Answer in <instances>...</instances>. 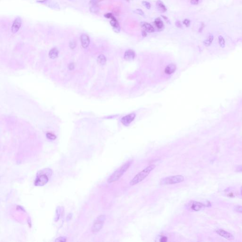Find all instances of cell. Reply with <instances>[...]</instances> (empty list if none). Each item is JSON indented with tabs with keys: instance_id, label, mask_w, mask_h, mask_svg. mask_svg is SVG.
I'll list each match as a JSON object with an SVG mask.
<instances>
[{
	"instance_id": "1",
	"label": "cell",
	"mask_w": 242,
	"mask_h": 242,
	"mask_svg": "<svg viewBox=\"0 0 242 242\" xmlns=\"http://www.w3.org/2000/svg\"><path fill=\"white\" fill-rule=\"evenodd\" d=\"M134 160L132 159L129 160L125 164H124L123 165H122L119 168H118L109 177L107 180V183H111L118 180L131 166V165L132 164Z\"/></svg>"
},
{
	"instance_id": "2",
	"label": "cell",
	"mask_w": 242,
	"mask_h": 242,
	"mask_svg": "<svg viewBox=\"0 0 242 242\" xmlns=\"http://www.w3.org/2000/svg\"><path fill=\"white\" fill-rule=\"evenodd\" d=\"M155 168L156 165L154 164L147 166L146 168L144 169L143 170L141 171L134 177V178L131 181L130 185L131 186H133L140 183L141 181L143 180L144 179H145L149 175L151 172Z\"/></svg>"
},
{
	"instance_id": "3",
	"label": "cell",
	"mask_w": 242,
	"mask_h": 242,
	"mask_svg": "<svg viewBox=\"0 0 242 242\" xmlns=\"http://www.w3.org/2000/svg\"><path fill=\"white\" fill-rule=\"evenodd\" d=\"M45 170H41L39 172H38L37 174V177L35 181V185L37 186H43L45 185H46L48 181H49V178L47 175V174H52L51 172L52 171L51 169L48 168L47 172L45 173Z\"/></svg>"
},
{
	"instance_id": "4",
	"label": "cell",
	"mask_w": 242,
	"mask_h": 242,
	"mask_svg": "<svg viewBox=\"0 0 242 242\" xmlns=\"http://www.w3.org/2000/svg\"><path fill=\"white\" fill-rule=\"evenodd\" d=\"M184 181L185 178L182 175H173L162 179L159 184L161 185H170L181 183Z\"/></svg>"
},
{
	"instance_id": "5",
	"label": "cell",
	"mask_w": 242,
	"mask_h": 242,
	"mask_svg": "<svg viewBox=\"0 0 242 242\" xmlns=\"http://www.w3.org/2000/svg\"><path fill=\"white\" fill-rule=\"evenodd\" d=\"M106 217L104 215L99 216L95 220L92 227V232L93 233H96L101 229L104 224Z\"/></svg>"
},
{
	"instance_id": "6",
	"label": "cell",
	"mask_w": 242,
	"mask_h": 242,
	"mask_svg": "<svg viewBox=\"0 0 242 242\" xmlns=\"http://www.w3.org/2000/svg\"><path fill=\"white\" fill-rule=\"evenodd\" d=\"M216 231L218 235H220V236L222 237L225 238L226 239L228 240H233L235 238L234 235L230 233L229 232H227L225 230L219 229L217 230Z\"/></svg>"
},
{
	"instance_id": "7",
	"label": "cell",
	"mask_w": 242,
	"mask_h": 242,
	"mask_svg": "<svg viewBox=\"0 0 242 242\" xmlns=\"http://www.w3.org/2000/svg\"><path fill=\"white\" fill-rule=\"evenodd\" d=\"M189 208L192 210L195 211H198L202 210L203 208L206 207L205 204L198 201H193L189 204Z\"/></svg>"
},
{
	"instance_id": "8",
	"label": "cell",
	"mask_w": 242,
	"mask_h": 242,
	"mask_svg": "<svg viewBox=\"0 0 242 242\" xmlns=\"http://www.w3.org/2000/svg\"><path fill=\"white\" fill-rule=\"evenodd\" d=\"M22 24V20L20 17L16 18L13 22L11 27V31L13 33H16L20 30Z\"/></svg>"
},
{
	"instance_id": "9",
	"label": "cell",
	"mask_w": 242,
	"mask_h": 242,
	"mask_svg": "<svg viewBox=\"0 0 242 242\" xmlns=\"http://www.w3.org/2000/svg\"><path fill=\"white\" fill-rule=\"evenodd\" d=\"M135 114H129L128 115L124 116V117H123L122 119L121 122L124 125L127 126L134 121V119L135 118Z\"/></svg>"
},
{
	"instance_id": "10",
	"label": "cell",
	"mask_w": 242,
	"mask_h": 242,
	"mask_svg": "<svg viewBox=\"0 0 242 242\" xmlns=\"http://www.w3.org/2000/svg\"><path fill=\"white\" fill-rule=\"evenodd\" d=\"M80 41L82 47L86 48L89 47L90 43L89 37L88 35L83 34L80 36Z\"/></svg>"
},
{
	"instance_id": "11",
	"label": "cell",
	"mask_w": 242,
	"mask_h": 242,
	"mask_svg": "<svg viewBox=\"0 0 242 242\" xmlns=\"http://www.w3.org/2000/svg\"><path fill=\"white\" fill-rule=\"evenodd\" d=\"M141 27L148 33H153L155 31L154 27L152 25L146 22H141L140 24Z\"/></svg>"
},
{
	"instance_id": "12",
	"label": "cell",
	"mask_w": 242,
	"mask_h": 242,
	"mask_svg": "<svg viewBox=\"0 0 242 242\" xmlns=\"http://www.w3.org/2000/svg\"><path fill=\"white\" fill-rule=\"evenodd\" d=\"M110 24L113 27V30L114 32L117 33H118L120 32V27L119 24L118 22L116 20L115 18L114 17L112 19L110 22Z\"/></svg>"
},
{
	"instance_id": "13",
	"label": "cell",
	"mask_w": 242,
	"mask_h": 242,
	"mask_svg": "<svg viewBox=\"0 0 242 242\" xmlns=\"http://www.w3.org/2000/svg\"><path fill=\"white\" fill-rule=\"evenodd\" d=\"M156 7L158 11L161 13H164L167 10L166 6L161 0H158L156 2Z\"/></svg>"
},
{
	"instance_id": "14",
	"label": "cell",
	"mask_w": 242,
	"mask_h": 242,
	"mask_svg": "<svg viewBox=\"0 0 242 242\" xmlns=\"http://www.w3.org/2000/svg\"><path fill=\"white\" fill-rule=\"evenodd\" d=\"M135 52L132 50L129 49L126 51L124 55V58L126 60L130 61V60L134 59L135 58Z\"/></svg>"
},
{
	"instance_id": "15",
	"label": "cell",
	"mask_w": 242,
	"mask_h": 242,
	"mask_svg": "<svg viewBox=\"0 0 242 242\" xmlns=\"http://www.w3.org/2000/svg\"><path fill=\"white\" fill-rule=\"evenodd\" d=\"M154 24H155L156 27L159 30H162L164 28V23L162 21V20H161L160 18H159L156 19L155 20V21H154Z\"/></svg>"
},
{
	"instance_id": "16",
	"label": "cell",
	"mask_w": 242,
	"mask_h": 242,
	"mask_svg": "<svg viewBox=\"0 0 242 242\" xmlns=\"http://www.w3.org/2000/svg\"><path fill=\"white\" fill-rule=\"evenodd\" d=\"M176 66L175 64H170L168 65L165 69V72L167 74H171L175 72L176 70Z\"/></svg>"
},
{
	"instance_id": "17",
	"label": "cell",
	"mask_w": 242,
	"mask_h": 242,
	"mask_svg": "<svg viewBox=\"0 0 242 242\" xmlns=\"http://www.w3.org/2000/svg\"><path fill=\"white\" fill-rule=\"evenodd\" d=\"M59 51L56 48H54L50 51L49 56L51 59H54L58 56Z\"/></svg>"
},
{
	"instance_id": "18",
	"label": "cell",
	"mask_w": 242,
	"mask_h": 242,
	"mask_svg": "<svg viewBox=\"0 0 242 242\" xmlns=\"http://www.w3.org/2000/svg\"><path fill=\"white\" fill-rule=\"evenodd\" d=\"M106 58L103 54H100V55H99V57L97 58V62L99 64L101 65H104L106 64Z\"/></svg>"
},
{
	"instance_id": "19",
	"label": "cell",
	"mask_w": 242,
	"mask_h": 242,
	"mask_svg": "<svg viewBox=\"0 0 242 242\" xmlns=\"http://www.w3.org/2000/svg\"><path fill=\"white\" fill-rule=\"evenodd\" d=\"M89 10L90 12L93 13H99L100 10V8L97 4H94V5H92L90 7Z\"/></svg>"
},
{
	"instance_id": "20",
	"label": "cell",
	"mask_w": 242,
	"mask_h": 242,
	"mask_svg": "<svg viewBox=\"0 0 242 242\" xmlns=\"http://www.w3.org/2000/svg\"><path fill=\"white\" fill-rule=\"evenodd\" d=\"M213 40V37L212 35H210L208 37L207 39L205 40L204 41V44L207 47L210 46L211 45V44L212 43Z\"/></svg>"
},
{
	"instance_id": "21",
	"label": "cell",
	"mask_w": 242,
	"mask_h": 242,
	"mask_svg": "<svg viewBox=\"0 0 242 242\" xmlns=\"http://www.w3.org/2000/svg\"><path fill=\"white\" fill-rule=\"evenodd\" d=\"M218 42L220 46L222 48H224L225 46V41L224 38L222 36H220L218 37Z\"/></svg>"
},
{
	"instance_id": "22",
	"label": "cell",
	"mask_w": 242,
	"mask_h": 242,
	"mask_svg": "<svg viewBox=\"0 0 242 242\" xmlns=\"http://www.w3.org/2000/svg\"><path fill=\"white\" fill-rule=\"evenodd\" d=\"M61 209H60V207H58L56 209V215H55V221H57L59 218L60 216L61 215Z\"/></svg>"
},
{
	"instance_id": "23",
	"label": "cell",
	"mask_w": 242,
	"mask_h": 242,
	"mask_svg": "<svg viewBox=\"0 0 242 242\" xmlns=\"http://www.w3.org/2000/svg\"><path fill=\"white\" fill-rule=\"evenodd\" d=\"M47 137L48 139L52 140H55V139L56 138V136L54 135V134H51V133H47Z\"/></svg>"
},
{
	"instance_id": "24",
	"label": "cell",
	"mask_w": 242,
	"mask_h": 242,
	"mask_svg": "<svg viewBox=\"0 0 242 242\" xmlns=\"http://www.w3.org/2000/svg\"><path fill=\"white\" fill-rule=\"evenodd\" d=\"M49 7L52 8H56L57 9V8H59V5L57 4V3H54V2H50L49 3Z\"/></svg>"
},
{
	"instance_id": "25",
	"label": "cell",
	"mask_w": 242,
	"mask_h": 242,
	"mask_svg": "<svg viewBox=\"0 0 242 242\" xmlns=\"http://www.w3.org/2000/svg\"><path fill=\"white\" fill-rule=\"evenodd\" d=\"M234 209H235V211L237 212L242 213V206H240V205L235 206L234 208Z\"/></svg>"
},
{
	"instance_id": "26",
	"label": "cell",
	"mask_w": 242,
	"mask_h": 242,
	"mask_svg": "<svg viewBox=\"0 0 242 242\" xmlns=\"http://www.w3.org/2000/svg\"><path fill=\"white\" fill-rule=\"evenodd\" d=\"M66 237H58L55 240V242H66Z\"/></svg>"
},
{
	"instance_id": "27",
	"label": "cell",
	"mask_w": 242,
	"mask_h": 242,
	"mask_svg": "<svg viewBox=\"0 0 242 242\" xmlns=\"http://www.w3.org/2000/svg\"><path fill=\"white\" fill-rule=\"evenodd\" d=\"M142 4H143L147 9H149L151 8V3H148V2H147V1H142Z\"/></svg>"
},
{
	"instance_id": "28",
	"label": "cell",
	"mask_w": 242,
	"mask_h": 242,
	"mask_svg": "<svg viewBox=\"0 0 242 242\" xmlns=\"http://www.w3.org/2000/svg\"><path fill=\"white\" fill-rule=\"evenodd\" d=\"M104 0H91L90 1V3L92 5H94V4H97L101 2Z\"/></svg>"
},
{
	"instance_id": "29",
	"label": "cell",
	"mask_w": 242,
	"mask_h": 242,
	"mask_svg": "<svg viewBox=\"0 0 242 242\" xmlns=\"http://www.w3.org/2000/svg\"><path fill=\"white\" fill-rule=\"evenodd\" d=\"M183 23L185 25L186 27H188L190 25V21L188 19H185L183 21Z\"/></svg>"
},
{
	"instance_id": "30",
	"label": "cell",
	"mask_w": 242,
	"mask_h": 242,
	"mask_svg": "<svg viewBox=\"0 0 242 242\" xmlns=\"http://www.w3.org/2000/svg\"><path fill=\"white\" fill-rule=\"evenodd\" d=\"M134 12L137 13V14L141 15V16H143L144 14L143 11L141 9H137L134 11Z\"/></svg>"
},
{
	"instance_id": "31",
	"label": "cell",
	"mask_w": 242,
	"mask_h": 242,
	"mask_svg": "<svg viewBox=\"0 0 242 242\" xmlns=\"http://www.w3.org/2000/svg\"><path fill=\"white\" fill-rule=\"evenodd\" d=\"M76 43H75V41H72L70 42V47L72 49L74 48L75 47H76Z\"/></svg>"
},
{
	"instance_id": "32",
	"label": "cell",
	"mask_w": 242,
	"mask_h": 242,
	"mask_svg": "<svg viewBox=\"0 0 242 242\" xmlns=\"http://www.w3.org/2000/svg\"><path fill=\"white\" fill-rule=\"evenodd\" d=\"M104 16L105 17L107 18V19H112V18H113L114 17L113 16V14H112L111 13H106V14H105Z\"/></svg>"
},
{
	"instance_id": "33",
	"label": "cell",
	"mask_w": 242,
	"mask_h": 242,
	"mask_svg": "<svg viewBox=\"0 0 242 242\" xmlns=\"http://www.w3.org/2000/svg\"><path fill=\"white\" fill-rule=\"evenodd\" d=\"M235 171L238 172H242V165L237 166L235 168Z\"/></svg>"
},
{
	"instance_id": "34",
	"label": "cell",
	"mask_w": 242,
	"mask_h": 242,
	"mask_svg": "<svg viewBox=\"0 0 242 242\" xmlns=\"http://www.w3.org/2000/svg\"><path fill=\"white\" fill-rule=\"evenodd\" d=\"M175 25L177 27H179V28H181L182 27V24L181 23L180 21H177L175 22Z\"/></svg>"
},
{
	"instance_id": "35",
	"label": "cell",
	"mask_w": 242,
	"mask_h": 242,
	"mask_svg": "<svg viewBox=\"0 0 242 242\" xmlns=\"http://www.w3.org/2000/svg\"><path fill=\"white\" fill-rule=\"evenodd\" d=\"M168 241V238L166 237H162L160 239V241L161 242H166Z\"/></svg>"
},
{
	"instance_id": "36",
	"label": "cell",
	"mask_w": 242,
	"mask_h": 242,
	"mask_svg": "<svg viewBox=\"0 0 242 242\" xmlns=\"http://www.w3.org/2000/svg\"><path fill=\"white\" fill-rule=\"evenodd\" d=\"M119 13H120V10H119L118 9H117V8H115V9H114V14L117 15H118L119 14Z\"/></svg>"
},
{
	"instance_id": "37",
	"label": "cell",
	"mask_w": 242,
	"mask_h": 242,
	"mask_svg": "<svg viewBox=\"0 0 242 242\" xmlns=\"http://www.w3.org/2000/svg\"><path fill=\"white\" fill-rule=\"evenodd\" d=\"M74 65L73 64H69V69L70 70H73L74 69Z\"/></svg>"
},
{
	"instance_id": "38",
	"label": "cell",
	"mask_w": 242,
	"mask_h": 242,
	"mask_svg": "<svg viewBox=\"0 0 242 242\" xmlns=\"http://www.w3.org/2000/svg\"><path fill=\"white\" fill-rule=\"evenodd\" d=\"M199 2V0H191V3L193 4H197Z\"/></svg>"
},
{
	"instance_id": "39",
	"label": "cell",
	"mask_w": 242,
	"mask_h": 242,
	"mask_svg": "<svg viewBox=\"0 0 242 242\" xmlns=\"http://www.w3.org/2000/svg\"><path fill=\"white\" fill-rule=\"evenodd\" d=\"M142 36L143 37H145L147 36V32H146V31L143 30V31L142 32Z\"/></svg>"
},
{
	"instance_id": "40",
	"label": "cell",
	"mask_w": 242,
	"mask_h": 242,
	"mask_svg": "<svg viewBox=\"0 0 242 242\" xmlns=\"http://www.w3.org/2000/svg\"><path fill=\"white\" fill-rule=\"evenodd\" d=\"M241 194H242V189H241Z\"/></svg>"
},
{
	"instance_id": "41",
	"label": "cell",
	"mask_w": 242,
	"mask_h": 242,
	"mask_svg": "<svg viewBox=\"0 0 242 242\" xmlns=\"http://www.w3.org/2000/svg\"><path fill=\"white\" fill-rule=\"evenodd\" d=\"M126 1H128V2H129V0H126Z\"/></svg>"
}]
</instances>
